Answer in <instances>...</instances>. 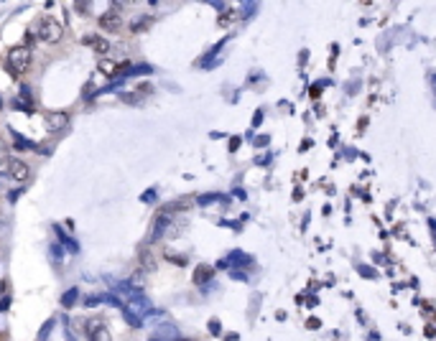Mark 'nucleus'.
I'll use <instances>...</instances> for the list:
<instances>
[{"mask_svg":"<svg viewBox=\"0 0 436 341\" xmlns=\"http://www.w3.org/2000/svg\"><path fill=\"white\" fill-rule=\"evenodd\" d=\"M31 66V51L28 46H13L8 54H6V69L13 74V77H23Z\"/></svg>","mask_w":436,"mask_h":341,"instance_id":"1","label":"nucleus"},{"mask_svg":"<svg viewBox=\"0 0 436 341\" xmlns=\"http://www.w3.org/2000/svg\"><path fill=\"white\" fill-rule=\"evenodd\" d=\"M44 44H59L62 36H64V26L56 21V18H41L39 21V33H36Z\"/></svg>","mask_w":436,"mask_h":341,"instance_id":"2","label":"nucleus"},{"mask_svg":"<svg viewBox=\"0 0 436 341\" xmlns=\"http://www.w3.org/2000/svg\"><path fill=\"white\" fill-rule=\"evenodd\" d=\"M100 28L107 31V33H118L123 28V16L118 13V8H112V11H107V13L100 16Z\"/></svg>","mask_w":436,"mask_h":341,"instance_id":"3","label":"nucleus"},{"mask_svg":"<svg viewBox=\"0 0 436 341\" xmlns=\"http://www.w3.org/2000/svg\"><path fill=\"white\" fill-rule=\"evenodd\" d=\"M8 174H11L16 181H28L31 168H28V163H26V160H21V158H11V160H8Z\"/></svg>","mask_w":436,"mask_h":341,"instance_id":"4","label":"nucleus"},{"mask_svg":"<svg viewBox=\"0 0 436 341\" xmlns=\"http://www.w3.org/2000/svg\"><path fill=\"white\" fill-rule=\"evenodd\" d=\"M128 64H118V61H110V59H100V72L107 74V77H118Z\"/></svg>","mask_w":436,"mask_h":341,"instance_id":"5","label":"nucleus"},{"mask_svg":"<svg viewBox=\"0 0 436 341\" xmlns=\"http://www.w3.org/2000/svg\"><path fill=\"white\" fill-rule=\"evenodd\" d=\"M212 275H214V270H212L209 265H199V267L194 270V283H196V285H204L207 280H212Z\"/></svg>","mask_w":436,"mask_h":341,"instance_id":"6","label":"nucleus"},{"mask_svg":"<svg viewBox=\"0 0 436 341\" xmlns=\"http://www.w3.org/2000/svg\"><path fill=\"white\" fill-rule=\"evenodd\" d=\"M87 44H92L97 54H105L107 51V41H102V39H87Z\"/></svg>","mask_w":436,"mask_h":341,"instance_id":"7","label":"nucleus"},{"mask_svg":"<svg viewBox=\"0 0 436 341\" xmlns=\"http://www.w3.org/2000/svg\"><path fill=\"white\" fill-rule=\"evenodd\" d=\"M92 341H107V331L100 328V326H95L92 328Z\"/></svg>","mask_w":436,"mask_h":341,"instance_id":"8","label":"nucleus"},{"mask_svg":"<svg viewBox=\"0 0 436 341\" xmlns=\"http://www.w3.org/2000/svg\"><path fill=\"white\" fill-rule=\"evenodd\" d=\"M3 160H8V145L0 140V163H3Z\"/></svg>","mask_w":436,"mask_h":341,"instance_id":"9","label":"nucleus"}]
</instances>
